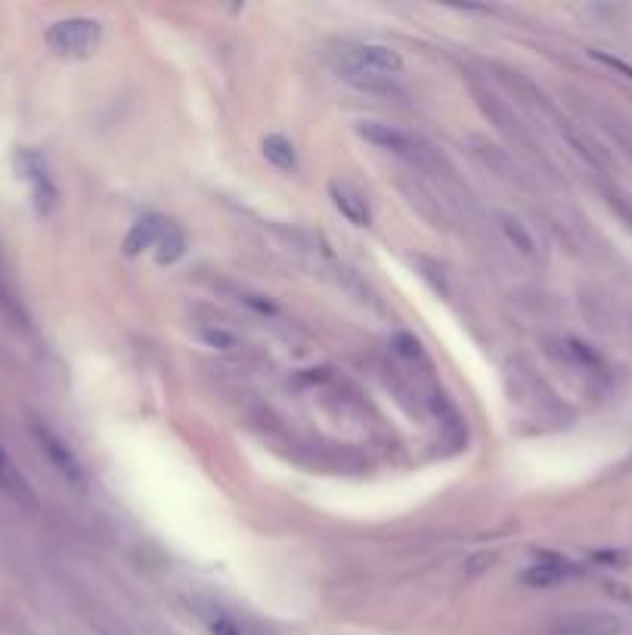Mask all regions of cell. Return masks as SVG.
I'll return each mask as SVG.
<instances>
[{"mask_svg":"<svg viewBox=\"0 0 632 635\" xmlns=\"http://www.w3.org/2000/svg\"><path fill=\"white\" fill-rule=\"evenodd\" d=\"M335 69L347 84L382 93L391 90V81L403 72V56L388 44H341L335 53Z\"/></svg>","mask_w":632,"mask_h":635,"instance_id":"obj_1","label":"cell"},{"mask_svg":"<svg viewBox=\"0 0 632 635\" xmlns=\"http://www.w3.org/2000/svg\"><path fill=\"white\" fill-rule=\"evenodd\" d=\"M47 47L62 59H87L103 44V25L90 16H69L47 28Z\"/></svg>","mask_w":632,"mask_h":635,"instance_id":"obj_2","label":"cell"},{"mask_svg":"<svg viewBox=\"0 0 632 635\" xmlns=\"http://www.w3.org/2000/svg\"><path fill=\"white\" fill-rule=\"evenodd\" d=\"M13 168H16L19 180L28 186L31 202H35L38 214H50L56 208L59 189H56V180L50 174L47 158L31 146H19L16 155H13Z\"/></svg>","mask_w":632,"mask_h":635,"instance_id":"obj_3","label":"cell"},{"mask_svg":"<svg viewBox=\"0 0 632 635\" xmlns=\"http://www.w3.org/2000/svg\"><path fill=\"white\" fill-rule=\"evenodd\" d=\"M357 134L372 143L375 149H385L391 155H400L406 158V162L413 165H425L428 162V149L422 146V140H416L413 134L400 131V127L394 124H385V121H360L357 124Z\"/></svg>","mask_w":632,"mask_h":635,"instance_id":"obj_4","label":"cell"},{"mask_svg":"<svg viewBox=\"0 0 632 635\" xmlns=\"http://www.w3.org/2000/svg\"><path fill=\"white\" fill-rule=\"evenodd\" d=\"M31 434H35L41 453L50 459V465L62 474V478L72 481V484H84V468H81L78 456L69 450L66 440H62L56 431H50V428H47L44 422H38V419L31 422Z\"/></svg>","mask_w":632,"mask_h":635,"instance_id":"obj_5","label":"cell"},{"mask_svg":"<svg viewBox=\"0 0 632 635\" xmlns=\"http://www.w3.org/2000/svg\"><path fill=\"white\" fill-rule=\"evenodd\" d=\"M558 635H617L623 632V620L608 611H580L567 614L555 626Z\"/></svg>","mask_w":632,"mask_h":635,"instance_id":"obj_6","label":"cell"},{"mask_svg":"<svg viewBox=\"0 0 632 635\" xmlns=\"http://www.w3.org/2000/svg\"><path fill=\"white\" fill-rule=\"evenodd\" d=\"M574 574H577V567L571 561H564L558 555H540V561L530 564L524 574H521V583L524 586H533V589H546V586L571 580Z\"/></svg>","mask_w":632,"mask_h":635,"instance_id":"obj_7","label":"cell"},{"mask_svg":"<svg viewBox=\"0 0 632 635\" xmlns=\"http://www.w3.org/2000/svg\"><path fill=\"white\" fill-rule=\"evenodd\" d=\"M0 490H4L13 502H19L22 508H38L35 490H31V484L25 481V474L19 471L13 456L4 450V443H0Z\"/></svg>","mask_w":632,"mask_h":635,"instance_id":"obj_8","label":"cell"},{"mask_svg":"<svg viewBox=\"0 0 632 635\" xmlns=\"http://www.w3.org/2000/svg\"><path fill=\"white\" fill-rule=\"evenodd\" d=\"M329 196H332V205L351 220L354 227H369L372 224V211H369V205H366V199L357 193L354 186H347V183H341V180H332L329 183Z\"/></svg>","mask_w":632,"mask_h":635,"instance_id":"obj_9","label":"cell"},{"mask_svg":"<svg viewBox=\"0 0 632 635\" xmlns=\"http://www.w3.org/2000/svg\"><path fill=\"white\" fill-rule=\"evenodd\" d=\"M165 224H168V220H165V217H158V214H146V217H140L137 224L131 227V233L124 236V254H128V258H137V254H143V251L155 248V242H158V236H162Z\"/></svg>","mask_w":632,"mask_h":635,"instance_id":"obj_10","label":"cell"},{"mask_svg":"<svg viewBox=\"0 0 632 635\" xmlns=\"http://www.w3.org/2000/svg\"><path fill=\"white\" fill-rule=\"evenodd\" d=\"M261 152H264V158H267L273 168H279V171H298V152H295V143L286 134L264 137Z\"/></svg>","mask_w":632,"mask_h":635,"instance_id":"obj_11","label":"cell"},{"mask_svg":"<svg viewBox=\"0 0 632 635\" xmlns=\"http://www.w3.org/2000/svg\"><path fill=\"white\" fill-rule=\"evenodd\" d=\"M152 251H155V261L162 264V267L177 264V261L183 258V254H186V233H183L177 224H171V220H168Z\"/></svg>","mask_w":632,"mask_h":635,"instance_id":"obj_12","label":"cell"},{"mask_svg":"<svg viewBox=\"0 0 632 635\" xmlns=\"http://www.w3.org/2000/svg\"><path fill=\"white\" fill-rule=\"evenodd\" d=\"M561 354L567 357V360H574V363H580L583 369H605V363H602V357H598L589 344H583V341H577V338H567V341H561Z\"/></svg>","mask_w":632,"mask_h":635,"instance_id":"obj_13","label":"cell"},{"mask_svg":"<svg viewBox=\"0 0 632 635\" xmlns=\"http://www.w3.org/2000/svg\"><path fill=\"white\" fill-rule=\"evenodd\" d=\"M502 233L509 236V242L518 248V251H524V254H533L536 248H533V236L524 230V224H518V220H512V217H502Z\"/></svg>","mask_w":632,"mask_h":635,"instance_id":"obj_14","label":"cell"},{"mask_svg":"<svg viewBox=\"0 0 632 635\" xmlns=\"http://www.w3.org/2000/svg\"><path fill=\"white\" fill-rule=\"evenodd\" d=\"M202 341L208 347H214V351H236V338L224 329H202Z\"/></svg>","mask_w":632,"mask_h":635,"instance_id":"obj_15","label":"cell"},{"mask_svg":"<svg viewBox=\"0 0 632 635\" xmlns=\"http://www.w3.org/2000/svg\"><path fill=\"white\" fill-rule=\"evenodd\" d=\"M208 629H211V635H242V629H239V623L236 620H230L227 614H208Z\"/></svg>","mask_w":632,"mask_h":635,"instance_id":"obj_16","label":"cell"},{"mask_svg":"<svg viewBox=\"0 0 632 635\" xmlns=\"http://www.w3.org/2000/svg\"><path fill=\"white\" fill-rule=\"evenodd\" d=\"M589 56L602 62V66H608V69H614V72H620L623 78L632 81V66H629V62H623V59H617V56H611V53H602V50H589Z\"/></svg>","mask_w":632,"mask_h":635,"instance_id":"obj_17","label":"cell"},{"mask_svg":"<svg viewBox=\"0 0 632 635\" xmlns=\"http://www.w3.org/2000/svg\"><path fill=\"white\" fill-rule=\"evenodd\" d=\"M394 347H397V354H403V357H422V344L413 335H394Z\"/></svg>","mask_w":632,"mask_h":635,"instance_id":"obj_18","label":"cell"},{"mask_svg":"<svg viewBox=\"0 0 632 635\" xmlns=\"http://www.w3.org/2000/svg\"><path fill=\"white\" fill-rule=\"evenodd\" d=\"M239 301H245L248 307H255V310H261V313H276V307H273L270 301H261V295H242Z\"/></svg>","mask_w":632,"mask_h":635,"instance_id":"obj_19","label":"cell"},{"mask_svg":"<svg viewBox=\"0 0 632 635\" xmlns=\"http://www.w3.org/2000/svg\"><path fill=\"white\" fill-rule=\"evenodd\" d=\"M611 202L617 205V211L629 220V224H632V196H620V193H614L611 196Z\"/></svg>","mask_w":632,"mask_h":635,"instance_id":"obj_20","label":"cell"}]
</instances>
